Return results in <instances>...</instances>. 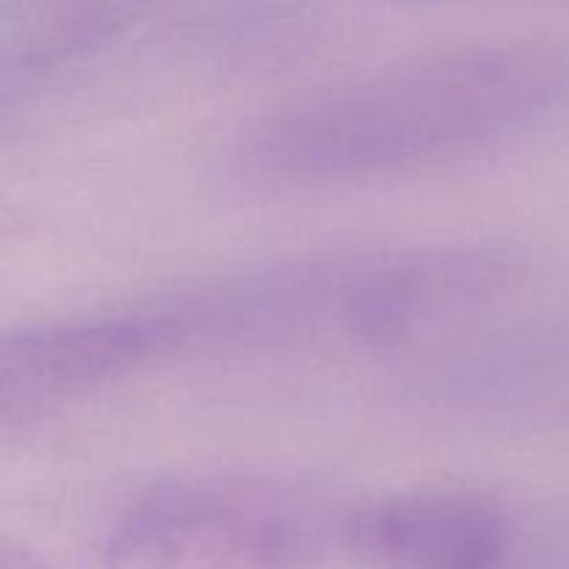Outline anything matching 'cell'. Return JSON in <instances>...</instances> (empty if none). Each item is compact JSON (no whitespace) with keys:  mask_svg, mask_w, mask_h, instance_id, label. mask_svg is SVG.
I'll use <instances>...</instances> for the list:
<instances>
[{"mask_svg":"<svg viewBox=\"0 0 569 569\" xmlns=\"http://www.w3.org/2000/svg\"><path fill=\"white\" fill-rule=\"evenodd\" d=\"M569 87V56L539 39H483L309 89L237 142L244 176L339 183L392 176L515 133Z\"/></svg>","mask_w":569,"mask_h":569,"instance_id":"1","label":"cell"},{"mask_svg":"<svg viewBox=\"0 0 569 569\" xmlns=\"http://www.w3.org/2000/svg\"><path fill=\"white\" fill-rule=\"evenodd\" d=\"M489 244L439 242L311 256L178 292L192 350L389 348L500 289Z\"/></svg>","mask_w":569,"mask_h":569,"instance_id":"2","label":"cell"},{"mask_svg":"<svg viewBox=\"0 0 569 569\" xmlns=\"http://www.w3.org/2000/svg\"><path fill=\"white\" fill-rule=\"evenodd\" d=\"M337 526L303 489L250 472H187L128 500L100 569H320Z\"/></svg>","mask_w":569,"mask_h":569,"instance_id":"3","label":"cell"},{"mask_svg":"<svg viewBox=\"0 0 569 569\" xmlns=\"http://www.w3.org/2000/svg\"><path fill=\"white\" fill-rule=\"evenodd\" d=\"M183 350L172 295L28 322L0 342V420L26 426Z\"/></svg>","mask_w":569,"mask_h":569,"instance_id":"4","label":"cell"},{"mask_svg":"<svg viewBox=\"0 0 569 569\" xmlns=\"http://www.w3.org/2000/svg\"><path fill=\"white\" fill-rule=\"evenodd\" d=\"M337 542L361 569H503L511 522L459 489H400L353 506Z\"/></svg>","mask_w":569,"mask_h":569,"instance_id":"5","label":"cell"},{"mask_svg":"<svg viewBox=\"0 0 569 569\" xmlns=\"http://www.w3.org/2000/svg\"><path fill=\"white\" fill-rule=\"evenodd\" d=\"M137 14L139 9L120 3H3L0 89L6 109L50 72L126 31Z\"/></svg>","mask_w":569,"mask_h":569,"instance_id":"6","label":"cell"},{"mask_svg":"<svg viewBox=\"0 0 569 569\" xmlns=\"http://www.w3.org/2000/svg\"><path fill=\"white\" fill-rule=\"evenodd\" d=\"M0 569H53L37 550H31L22 542H11L6 539L0 548Z\"/></svg>","mask_w":569,"mask_h":569,"instance_id":"7","label":"cell"}]
</instances>
